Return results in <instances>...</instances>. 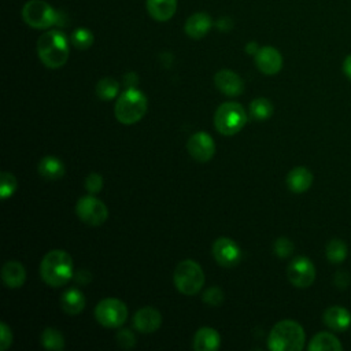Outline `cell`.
Returning a JSON list of instances; mask_svg holds the SVG:
<instances>
[{
  "label": "cell",
  "instance_id": "obj_1",
  "mask_svg": "<svg viewBox=\"0 0 351 351\" xmlns=\"http://www.w3.org/2000/svg\"><path fill=\"white\" fill-rule=\"evenodd\" d=\"M37 53L44 66L59 69L69 59V40L60 30H48L37 41Z\"/></svg>",
  "mask_w": 351,
  "mask_h": 351
},
{
  "label": "cell",
  "instance_id": "obj_2",
  "mask_svg": "<svg viewBox=\"0 0 351 351\" xmlns=\"http://www.w3.org/2000/svg\"><path fill=\"white\" fill-rule=\"evenodd\" d=\"M40 274L49 287L66 285L73 277V259L63 250L47 252L40 265Z\"/></svg>",
  "mask_w": 351,
  "mask_h": 351
},
{
  "label": "cell",
  "instance_id": "obj_3",
  "mask_svg": "<svg viewBox=\"0 0 351 351\" xmlns=\"http://www.w3.org/2000/svg\"><path fill=\"white\" fill-rule=\"evenodd\" d=\"M304 340L302 325L292 319H284L270 330L267 346L271 351H300L304 347Z\"/></svg>",
  "mask_w": 351,
  "mask_h": 351
},
{
  "label": "cell",
  "instance_id": "obj_4",
  "mask_svg": "<svg viewBox=\"0 0 351 351\" xmlns=\"http://www.w3.org/2000/svg\"><path fill=\"white\" fill-rule=\"evenodd\" d=\"M147 111V97L136 88H128L121 93L115 103V118L123 125L138 122Z\"/></svg>",
  "mask_w": 351,
  "mask_h": 351
},
{
  "label": "cell",
  "instance_id": "obj_5",
  "mask_svg": "<svg viewBox=\"0 0 351 351\" xmlns=\"http://www.w3.org/2000/svg\"><path fill=\"white\" fill-rule=\"evenodd\" d=\"M247 122V114L241 104L226 101L221 104L214 115L215 129L223 136H233L240 132Z\"/></svg>",
  "mask_w": 351,
  "mask_h": 351
},
{
  "label": "cell",
  "instance_id": "obj_6",
  "mask_svg": "<svg viewBox=\"0 0 351 351\" xmlns=\"http://www.w3.org/2000/svg\"><path fill=\"white\" fill-rule=\"evenodd\" d=\"M204 284V273L200 265L192 259L180 262L174 270V285L184 295L197 293Z\"/></svg>",
  "mask_w": 351,
  "mask_h": 351
},
{
  "label": "cell",
  "instance_id": "obj_7",
  "mask_svg": "<svg viewBox=\"0 0 351 351\" xmlns=\"http://www.w3.org/2000/svg\"><path fill=\"white\" fill-rule=\"evenodd\" d=\"M22 19L34 29H48L58 23V12L44 0H29L22 7Z\"/></svg>",
  "mask_w": 351,
  "mask_h": 351
},
{
  "label": "cell",
  "instance_id": "obj_8",
  "mask_svg": "<svg viewBox=\"0 0 351 351\" xmlns=\"http://www.w3.org/2000/svg\"><path fill=\"white\" fill-rule=\"evenodd\" d=\"M96 321L106 328H119L128 318V307L115 298H107L97 303L95 308Z\"/></svg>",
  "mask_w": 351,
  "mask_h": 351
},
{
  "label": "cell",
  "instance_id": "obj_9",
  "mask_svg": "<svg viewBox=\"0 0 351 351\" xmlns=\"http://www.w3.org/2000/svg\"><path fill=\"white\" fill-rule=\"evenodd\" d=\"M75 213L80 219L90 226H99L106 222L108 210L106 204L95 196H82L75 204Z\"/></svg>",
  "mask_w": 351,
  "mask_h": 351
},
{
  "label": "cell",
  "instance_id": "obj_10",
  "mask_svg": "<svg viewBox=\"0 0 351 351\" xmlns=\"http://www.w3.org/2000/svg\"><path fill=\"white\" fill-rule=\"evenodd\" d=\"M287 276L292 285L298 288H307L315 280V267L308 258L298 256L288 265Z\"/></svg>",
  "mask_w": 351,
  "mask_h": 351
},
{
  "label": "cell",
  "instance_id": "obj_11",
  "mask_svg": "<svg viewBox=\"0 0 351 351\" xmlns=\"http://www.w3.org/2000/svg\"><path fill=\"white\" fill-rule=\"evenodd\" d=\"M213 255L223 267H232L241 259L240 247L229 237H219L213 244Z\"/></svg>",
  "mask_w": 351,
  "mask_h": 351
},
{
  "label": "cell",
  "instance_id": "obj_12",
  "mask_svg": "<svg viewBox=\"0 0 351 351\" xmlns=\"http://www.w3.org/2000/svg\"><path fill=\"white\" fill-rule=\"evenodd\" d=\"M186 149L193 159L203 163L214 156L215 144L210 134H207L206 132H197L189 137L186 143Z\"/></svg>",
  "mask_w": 351,
  "mask_h": 351
},
{
  "label": "cell",
  "instance_id": "obj_13",
  "mask_svg": "<svg viewBox=\"0 0 351 351\" xmlns=\"http://www.w3.org/2000/svg\"><path fill=\"white\" fill-rule=\"evenodd\" d=\"M258 70L266 75L277 74L282 67V56L274 47H262L255 53Z\"/></svg>",
  "mask_w": 351,
  "mask_h": 351
},
{
  "label": "cell",
  "instance_id": "obj_14",
  "mask_svg": "<svg viewBox=\"0 0 351 351\" xmlns=\"http://www.w3.org/2000/svg\"><path fill=\"white\" fill-rule=\"evenodd\" d=\"M215 86L226 96H239L244 89V82L239 74L232 70H219L214 75Z\"/></svg>",
  "mask_w": 351,
  "mask_h": 351
},
{
  "label": "cell",
  "instance_id": "obj_15",
  "mask_svg": "<svg viewBox=\"0 0 351 351\" xmlns=\"http://www.w3.org/2000/svg\"><path fill=\"white\" fill-rule=\"evenodd\" d=\"M162 324V315L154 307H143L137 310L133 318V325L138 332L143 333H152L159 329Z\"/></svg>",
  "mask_w": 351,
  "mask_h": 351
},
{
  "label": "cell",
  "instance_id": "obj_16",
  "mask_svg": "<svg viewBox=\"0 0 351 351\" xmlns=\"http://www.w3.org/2000/svg\"><path fill=\"white\" fill-rule=\"evenodd\" d=\"M322 321L329 329L335 332H344L351 325V314L343 306H330L324 311Z\"/></svg>",
  "mask_w": 351,
  "mask_h": 351
},
{
  "label": "cell",
  "instance_id": "obj_17",
  "mask_svg": "<svg viewBox=\"0 0 351 351\" xmlns=\"http://www.w3.org/2000/svg\"><path fill=\"white\" fill-rule=\"evenodd\" d=\"M211 26H213V21L208 14L195 12L186 19L184 30L191 38L199 40V38H203L210 32Z\"/></svg>",
  "mask_w": 351,
  "mask_h": 351
},
{
  "label": "cell",
  "instance_id": "obj_18",
  "mask_svg": "<svg viewBox=\"0 0 351 351\" xmlns=\"http://www.w3.org/2000/svg\"><path fill=\"white\" fill-rule=\"evenodd\" d=\"M313 184V173L303 166L292 169L287 176V185L295 193L306 192Z\"/></svg>",
  "mask_w": 351,
  "mask_h": 351
},
{
  "label": "cell",
  "instance_id": "obj_19",
  "mask_svg": "<svg viewBox=\"0 0 351 351\" xmlns=\"http://www.w3.org/2000/svg\"><path fill=\"white\" fill-rule=\"evenodd\" d=\"M147 11L158 22H166L177 11V0H147Z\"/></svg>",
  "mask_w": 351,
  "mask_h": 351
},
{
  "label": "cell",
  "instance_id": "obj_20",
  "mask_svg": "<svg viewBox=\"0 0 351 351\" xmlns=\"http://www.w3.org/2000/svg\"><path fill=\"white\" fill-rule=\"evenodd\" d=\"M221 344L219 333L208 326L200 328L193 337V348L196 351H215Z\"/></svg>",
  "mask_w": 351,
  "mask_h": 351
},
{
  "label": "cell",
  "instance_id": "obj_21",
  "mask_svg": "<svg viewBox=\"0 0 351 351\" xmlns=\"http://www.w3.org/2000/svg\"><path fill=\"white\" fill-rule=\"evenodd\" d=\"M1 277L8 288H19L26 280V270L18 261H8L1 269Z\"/></svg>",
  "mask_w": 351,
  "mask_h": 351
},
{
  "label": "cell",
  "instance_id": "obj_22",
  "mask_svg": "<svg viewBox=\"0 0 351 351\" xmlns=\"http://www.w3.org/2000/svg\"><path fill=\"white\" fill-rule=\"evenodd\" d=\"M85 296L81 291H78L77 288H70L67 289L60 299V306L62 310L70 315H75L80 314L84 307H85Z\"/></svg>",
  "mask_w": 351,
  "mask_h": 351
},
{
  "label": "cell",
  "instance_id": "obj_23",
  "mask_svg": "<svg viewBox=\"0 0 351 351\" xmlns=\"http://www.w3.org/2000/svg\"><path fill=\"white\" fill-rule=\"evenodd\" d=\"M64 165L60 159L55 156H44L38 163V173L43 178L55 181L64 176Z\"/></svg>",
  "mask_w": 351,
  "mask_h": 351
},
{
  "label": "cell",
  "instance_id": "obj_24",
  "mask_svg": "<svg viewBox=\"0 0 351 351\" xmlns=\"http://www.w3.org/2000/svg\"><path fill=\"white\" fill-rule=\"evenodd\" d=\"M307 348L310 351H341L343 346L335 335L329 332H319L310 340Z\"/></svg>",
  "mask_w": 351,
  "mask_h": 351
},
{
  "label": "cell",
  "instance_id": "obj_25",
  "mask_svg": "<svg viewBox=\"0 0 351 351\" xmlns=\"http://www.w3.org/2000/svg\"><path fill=\"white\" fill-rule=\"evenodd\" d=\"M273 104L266 97H258L250 104V117L255 121H265L273 114Z\"/></svg>",
  "mask_w": 351,
  "mask_h": 351
},
{
  "label": "cell",
  "instance_id": "obj_26",
  "mask_svg": "<svg viewBox=\"0 0 351 351\" xmlns=\"http://www.w3.org/2000/svg\"><path fill=\"white\" fill-rule=\"evenodd\" d=\"M347 244L341 239H332L325 248L326 258L330 263H341L347 258Z\"/></svg>",
  "mask_w": 351,
  "mask_h": 351
},
{
  "label": "cell",
  "instance_id": "obj_27",
  "mask_svg": "<svg viewBox=\"0 0 351 351\" xmlns=\"http://www.w3.org/2000/svg\"><path fill=\"white\" fill-rule=\"evenodd\" d=\"M118 93H119V84L112 77H104L96 85V95L101 100L115 99Z\"/></svg>",
  "mask_w": 351,
  "mask_h": 351
},
{
  "label": "cell",
  "instance_id": "obj_28",
  "mask_svg": "<svg viewBox=\"0 0 351 351\" xmlns=\"http://www.w3.org/2000/svg\"><path fill=\"white\" fill-rule=\"evenodd\" d=\"M41 344L48 350L59 351L64 347V339L59 330L53 328H45L41 333Z\"/></svg>",
  "mask_w": 351,
  "mask_h": 351
},
{
  "label": "cell",
  "instance_id": "obj_29",
  "mask_svg": "<svg viewBox=\"0 0 351 351\" xmlns=\"http://www.w3.org/2000/svg\"><path fill=\"white\" fill-rule=\"evenodd\" d=\"M70 40H71V44H73L75 48L84 51V49L90 48V45L93 44V40H95V38H93V34H92V32H90L89 29H86V27H78V29H75V30L73 32Z\"/></svg>",
  "mask_w": 351,
  "mask_h": 351
},
{
  "label": "cell",
  "instance_id": "obj_30",
  "mask_svg": "<svg viewBox=\"0 0 351 351\" xmlns=\"http://www.w3.org/2000/svg\"><path fill=\"white\" fill-rule=\"evenodd\" d=\"M1 186H0V196L1 199H8L16 189V180L14 177L12 173L8 171H3L1 176Z\"/></svg>",
  "mask_w": 351,
  "mask_h": 351
},
{
  "label": "cell",
  "instance_id": "obj_31",
  "mask_svg": "<svg viewBox=\"0 0 351 351\" xmlns=\"http://www.w3.org/2000/svg\"><path fill=\"white\" fill-rule=\"evenodd\" d=\"M274 254L280 258H287L293 252V243L287 237H278L274 241Z\"/></svg>",
  "mask_w": 351,
  "mask_h": 351
},
{
  "label": "cell",
  "instance_id": "obj_32",
  "mask_svg": "<svg viewBox=\"0 0 351 351\" xmlns=\"http://www.w3.org/2000/svg\"><path fill=\"white\" fill-rule=\"evenodd\" d=\"M223 300V292L218 287H211L203 293V302L210 306H218Z\"/></svg>",
  "mask_w": 351,
  "mask_h": 351
},
{
  "label": "cell",
  "instance_id": "obj_33",
  "mask_svg": "<svg viewBox=\"0 0 351 351\" xmlns=\"http://www.w3.org/2000/svg\"><path fill=\"white\" fill-rule=\"evenodd\" d=\"M103 186V178L99 173H90L85 178V188L90 193H97L101 191Z\"/></svg>",
  "mask_w": 351,
  "mask_h": 351
},
{
  "label": "cell",
  "instance_id": "obj_34",
  "mask_svg": "<svg viewBox=\"0 0 351 351\" xmlns=\"http://www.w3.org/2000/svg\"><path fill=\"white\" fill-rule=\"evenodd\" d=\"M117 341L122 348H130V347L134 346L136 339H134V335L130 329H121L117 333Z\"/></svg>",
  "mask_w": 351,
  "mask_h": 351
},
{
  "label": "cell",
  "instance_id": "obj_35",
  "mask_svg": "<svg viewBox=\"0 0 351 351\" xmlns=\"http://www.w3.org/2000/svg\"><path fill=\"white\" fill-rule=\"evenodd\" d=\"M0 335H1V340H0V350L1 351H5L11 343H12V332L11 329L8 328L7 324L1 322L0 324Z\"/></svg>",
  "mask_w": 351,
  "mask_h": 351
},
{
  "label": "cell",
  "instance_id": "obj_36",
  "mask_svg": "<svg viewBox=\"0 0 351 351\" xmlns=\"http://www.w3.org/2000/svg\"><path fill=\"white\" fill-rule=\"evenodd\" d=\"M333 282L335 285L339 288V289H346L348 285H350V276L347 271H337L335 278H333Z\"/></svg>",
  "mask_w": 351,
  "mask_h": 351
},
{
  "label": "cell",
  "instance_id": "obj_37",
  "mask_svg": "<svg viewBox=\"0 0 351 351\" xmlns=\"http://www.w3.org/2000/svg\"><path fill=\"white\" fill-rule=\"evenodd\" d=\"M138 82V78H137V74L134 73H128L123 78V84L126 85V88H136Z\"/></svg>",
  "mask_w": 351,
  "mask_h": 351
},
{
  "label": "cell",
  "instance_id": "obj_38",
  "mask_svg": "<svg viewBox=\"0 0 351 351\" xmlns=\"http://www.w3.org/2000/svg\"><path fill=\"white\" fill-rule=\"evenodd\" d=\"M343 73L348 80H351V53L343 60Z\"/></svg>",
  "mask_w": 351,
  "mask_h": 351
},
{
  "label": "cell",
  "instance_id": "obj_39",
  "mask_svg": "<svg viewBox=\"0 0 351 351\" xmlns=\"http://www.w3.org/2000/svg\"><path fill=\"white\" fill-rule=\"evenodd\" d=\"M217 26H218V29H221V30H228V29L232 27V21H230L229 18L223 16V18H221V19L217 22Z\"/></svg>",
  "mask_w": 351,
  "mask_h": 351
},
{
  "label": "cell",
  "instance_id": "obj_40",
  "mask_svg": "<svg viewBox=\"0 0 351 351\" xmlns=\"http://www.w3.org/2000/svg\"><path fill=\"white\" fill-rule=\"evenodd\" d=\"M258 51H259V48H258V44L255 41H251L245 45V52L250 53V55H255Z\"/></svg>",
  "mask_w": 351,
  "mask_h": 351
}]
</instances>
